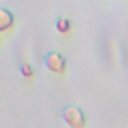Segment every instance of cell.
<instances>
[{"label":"cell","mask_w":128,"mask_h":128,"mask_svg":"<svg viewBox=\"0 0 128 128\" xmlns=\"http://www.w3.org/2000/svg\"><path fill=\"white\" fill-rule=\"evenodd\" d=\"M62 119L65 120V124L70 128H84L86 126V116L76 106H68L63 108Z\"/></svg>","instance_id":"obj_1"},{"label":"cell","mask_w":128,"mask_h":128,"mask_svg":"<svg viewBox=\"0 0 128 128\" xmlns=\"http://www.w3.org/2000/svg\"><path fill=\"white\" fill-rule=\"evenodd\" d=\"M44 65H45V68L50 72L57 74V76H62V74H65V71H66L68 62H66L65 57H63V54L56 53V51H51V53H48L45 56Z\"/></svg>","instance_id":"obj_2"},{"label":"cell","mask_w":128,"mask_h":128,"mask_svg":"<svg viewBox=\"0 0 128 128\" xmlns=\"http://www.w3.org/2000/svg\"><path fill=\"white\" fill-rule=\"evenodd\" d=\"M14 26H15V15L6 8H0V33L12 30Z\"/></svg>","instance_id":"obj_3"},{"label":"cell","mask_w":128,"mask_h":128,"mask_svg":"<svg viewBox=\"0 0 128 128\" xmlns=\"http://www.w3.org/2000/svg\"><path fill=\"white\" fill-rule=\"evenodd\" d=\"M54 27H56V30H57L59 33H62V35H66V33H70V32H71V29H72V24H71V21H70L68 18H59V20L56 21Z\"/></svg>","instance_id":"obj_4"},{"label":"cell","mask_w":128,"mask_h":128,"mask_svg":"<svg viewBox=\"0 0 128 128\" xmlns=\"http://www.w3.org/2000/svg\"><path fill=\"white\" fill-rule=\"evenodd\" d=\"M20 74L24 77V78H32L35 76V70L30 63H21L20 66Z\"/></svg>","instance_id":"obj_5"},{"label":"cell","mask_w":128,"mask_h":128,"mask_svg":"<svg viewBox=\"0 0 128 128\" xmlns=\"http://www.w3.org/2000/svg\"><path fill=\"white\" fill-rule=\"evenodd\" d=\"M0 39H2V33H0Z\"/></svg>","instance_id":"obj_6"}]
</instances>
